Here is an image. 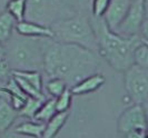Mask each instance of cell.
I'll return each instance as SVG.
<instances>
[{
  "label": "cell",
  "mask_w": 148,
  "mask_h": 138,
  "mask_svg": "<svg viewBox=\"0 0 148 138\" xmlns=\"http://www.w3.org/2000/svg\"><path fill=\"white\" fill-rule=\"evenodd\" d=\"M44 52V71L49 78L65 80L73 87L99 68V55L76 45L64 44L51 38H40Z\"/></svg>",
  "instance_id": "obj_1"
},
{
  "label": "cell",
  "mask_w": 148,
  "mask_h": 138,
  "mask_svg": "<svg viewBox=\"0 0 148 138\" xmlns=\"http://www.w3.org/2000/svg\"><path fill=\"white\" fill-rule=\"evenodd\" d=\"M90 21L98 45V55L104 58L111 68L125 73L134 65V50L140 44V37L126 38L108 28L104 18L90 15Z\"/></svg>",
  "instance_id": "obj_2"
},
{
  "label": "cell",
  "mask_w": 148,
  "mask_h": 138,
  "mask_svg": "<svg viewBox=\"0 0 148 138\" xmlns=\"http://www.w3.org/2000/svg\"><path fill=\"white\" fill-rule=\"evenodd\" d=\"M6 61L11 71L15 70H44V52L40 38L25 37L15 32L7 43Z\"/></svg>",
  "instance_id": "obj_3"
},
{
  "label": "cell",
  "mask_w": 148,
  "mask_h": 138,
  "mask_svg": "<svg viewBox=\"0 0 148 138\" xmlns=\"http://www.w3.org/2000/svg\"><path fill=\"white\" fill-rule=\"evenodd\" d=\"M50 29L56 41L80 46L98 54V45L90 21V15L77 14L55 22L50 26Z\"/></svg>",
  "instance_id": "obj_4"
},
{
  "label": "cell",
  "mask_w": 148,
  "mask_h": 138,
  "mask_svg": "<svg viewBox=\"0 0 148 138\" xmlns=\"http://www.w3.org/2000/svg\"><path fill=\"white\" fill-rule=\"evenodd\" d=\"M77 15L62 0H28L26 19L50 27L55 22Z\"/></svg>",
  "instance_id": "obj_5"
},
{
  "label": "cell",
  "mask_w": 148,
  "mask_h": 138,
  "mask_svg": "<svg viewBox=\"0 0 148 138\" xmlns=\"http://www.w3.org/2000/svg\"><path fill=\"white\" fill-rule=\"evenodd\" d=\"M124 84L134 104L143 105L148 99V69L133 65L124 73Z\"/></svg>",
  "instance_id": "obj_6"
},
{
  "label": "cell",
  "mask_w": 148,
  "mask_h": 138,
  "mask_svg": "<svg viewBox=\"0 0 148 138\" xmlns=\"http://www.w3.org/2000/svg\"><path fill=\"white\" fill-rule=\"evenodd\" d=\"M145 18L146 11L144 7V0H134L126 17L118 26V28L115 30V32L126 38L140 37L141 25Z\"/></svg>",
  "instance_id": "obj_7"
},
{
  "label": "cell",
  "mask_w": 148,
  "mask_h": 138,
  "mask_svg": "<svg viewBox=\"0 0 148 138\" xmlns=\"http://www.w3.org/2000/svg\"><path fill=\"white\" fill-rule=\"evenodd\" d=\"M147 125L148 122L143 105L134 104L121 113L117 122V128L119 134L125 136L134 130H146Z\"/></svg>",
  "instance_id": "obj_8"
},
{
  "label": "cell",
  "mask_w": 148,
  "mask_h": 138,
  "mask_svg": "<svg viewBox=\"0 0 148 138\" xmlns=\"http://www.w3.org/2000/svg\"><path fill=\"white\" fill-rule=\"evenodd\" d=\"M133 1L134 0H111L109 7L103 17L109 29L115 31L118 28V26L126 17Z\"/></svg>",
  "instance_id": "obj_9"
},
{
  "label": "cell",
  "mask_w": 148,
  "mask_h": 138,
  "mask_svg": "<svg viewBox=\"0 0 148 138\" xmlns=\"http://www.w3.org/2000/svg\"><path fill=\"white\" fill-rule=\"evenodd\" d=\"M16 32L25 37L31 38H51L53 39V32L50 27H46L39 25L37 22L23 20L21 22H17Z\"/></svg>",
  "instance_id": "obj_10"
},
{
  "label": "cell",
  "mask_w": 148,
  "mask_h": 138,
  "mask_svg": "<svg viewBox=\"0 0 148 138\" xmlns=\"http://www.w3.org/2000/svg\"><path fill=\"white\" fill-rule=\"evenodd\" d=\"M106 81V78L103 73H96L86 77L85 79L79 81L75 86L70 87V90L73 95H86L94 93L101 87Z\"/></svg>",
  "instance_id": "obj_11"
},
{
  "label": "cell",
  "mask_w": 148,
  "mask_h": 138,
  "mask_svg": "<svg viewBox=\"0 0 148 138\" xmlns=\"http://www.w3.org/2000/svg\"><path fill=\"white\" fill-rule=\"evenodd\" d=\"M18 116L19 111L12 108L6 99L0 98V133L8 130Z\"/></svg>",
  "instance_id": "obj_12"
},
{
  "label": "cell",
  "mask_w": 148,
  "mask_h": 138,
  "mask_svg": "<svg viewBox=\"0 0 148 138\" xmlns=\"http://www.w3.org/2000/svg\"><path fill=\"white\" fill-rule=\"evenodd\" d=\"M68 117H69V111H66V113H57L48 123H46V128H45L42 138L56 137L57 134L60 131V129L66 124Z\"/></svg>",
  "instance_id": "obj_13"
},
{
  "label": "cell",
  "mask_w": 148,
  "mask_h": 138,
  "mask_svg": "<svg viewBox=\"0 0 148 138\" xmlns=\"http://www.w3.org/2000/svg\"><path fill=\"white\" fill-rule=\"evenodd\" d=\"M46 124L38 122H23L15 128V133L34 138H42Z\"/></svg>",
  "instance_id": "obj_14"
},
{
  "label": "cell",
  "mask_w": 148,
  "mask_h": 138,
  "mask_svg": "<svg viewBox=\"0 0 148 138\" xmlns=\"http://www.w3.org/2000/svg\"><path fill=\"white\" fill-rule=\"evenodd\" d=\"M17 21L9 12L0 14V44H5L10 39L16 30Z\"/></svg>",
  "instance_id": "obj_15"
},
{
  "label": "cell",
  "mask_w": 148,
  "mask_h": 138,
  "mask_svg": "<svg viewBox=\"0 0 148 138\" xmlns=\"http://www.w3.org/2000/svg\"><path fill=\"white\" fill-rule=\"evenodd\" d=\"M57 108H56V98H48L46 102L42 104L40 107L37 115L35 116V119L38 123H48L52 117L57 114Z\"/></svg>",
  "instance_id": "obj_16"
},
{
  "label": "cell",
  "mask_w": 148,
  "mask_h": 138,
  "mask_svg": "<svg viewBox=\"0 0 148 138\" xmlns=\"http://www.w3.org/2000/svg\"><path fill=\"white\" fill-rule=\"evenodd\" d=\"M28 0H9L6 6V11L15 18L17 22H21L26 19Z\"/></svg>",
  "instance_id": "obj_17"
},
{
  "label": "cell",
  "mask_w": 148,
  "mask_h": 138,
  "mask_svg": "<svg viewBox=\"0 0 148 138\" xmlns=\"http://www.w3.org/2000/svg\"><path fill=\"white\" fill-rule=\"evenodd\" d=\"M12 76L26 80L30 85L37 88L38 90L42 91L44 82H42V75L40 71H37V70H15V71H12Z\"/></svg>",
  "instance_id": "obj_18"
},
{
  "label": "cell",
  "mask_w": 148,
  "mask_h": 138,
  "mask_svg": "<svg viewBox=\"0 0 148 138\" xmlns=\"http://www.w3.org/2000/svg\"><path fill=\"white\" fill-rule=\"evenodd\" d=\"M46 100H44V99H37V98H30L29 97L27 99L26 104H25V106L19 111V116L26 117V118H29V119H35V116L37 115V113L39 111L40 107L42 106V104Z\"/></svg>",
  "instance_id": "obj_19"
},
{
  "label": "cell",
  "mask_w": 148,
  "mask_h": 138,
  "mask_svg": "<svg viewBox=\"0 0 148 138\" xmlns=\"http://www.w3.org/2000/svg\"><path fill=\"white\" fill-rule=\"evenodd\" d=\"M46 91L51 96L52 98H57L62 94L67 88H70L65 80L60 78H49V80L45 84Z\"/></svg>",
  "instance_id": "obj_20"
},
{
  "label": "cell",
  "mask_w": 148,
  "mask_h": 138,
  "mask_svg": "<svg viewBox=\"0 0 148 138\" xmlns=\"http://www.w3.org/2000/svg\"><path fill=\"white\" fill-rule=\"evenodd\" d=\"M134 65L144 69H148V45L141 41L134 50Z\"/></svg>",
  "instance_id": "obj_21"
},
{
  "label": "cell",
  "mask_w": 148,
  "mask_h": 138,
  "mask_svg": "<svg viewBox=\"0 0 148 138\" xmlns=\"http://www.w3.org/2000/svg\"><path fill=\"white\" fill-rule=\"evenodd\" d=\"M62 1L77 14L91 15V7L94 0H62Z\"/></svg>",
  "instance_id": "obj_22"
},
{
  "label": "cell",
  "mask_w": 148,
  "mask_h": 138,
  "mask_svg": "<svg viewBox=\"0 0 148 138\" xmlns=\"http://www.w3.org/2000/svg\"><path fill=\"white\" fill-rule=\"evenodd\" d=\"M73 93L70 90V88H67L66 90L60 95L59 97L56 98V108L58 113H66L69 111L71 100H73Z\"/></svg>",
  "instance_id": "obj_23"
},
{
  "label": "cell",
  "mask_w": 148,
  "mask_h": 138,
  "mask_svg": "<svg viewBox=\"0 0 148 138\" xmlns=\"http://www.w3.org/2000/svg\"><path fill=\"white\" fill-rule=\"evenodd\" d=\"M111 0H94L91 7V16L95 18H103L109 7Z\"/></svg>",
  "instance_id": "obj_24"
},
{
  "label": "cell",
  "mask_w": 148,
  "mask_h": 138,
  "mask_svg": "<svg viewBox=\"0 0 148 138\" xmlns=\"http://www.w3.org/2000/svg\"><path fill=\"white\" fill-rule=\"evenodd\" d=\"M12 76V71L6 61V59L0 60V80H8Z\"/></svg>",
  "instance_id": "obj_25"
},
{
  "label": "cell",
  "mask_w": 148,
  "mask_h": 138,
  "mask_svg": "<svg viewBox=\"0 0 148 138\" xmlns=\"http://www.w3.org/2000/svg\"><path fill=\"white\" fill-rule=\"evenodd\" d=\"M140 38L143 41H147L148 43V17L145 18V20L141 25V29H140Z\"/></svg>",
  "instance_id": "obj_26"
},
{
  "label": "cell",
  "mask_w": 148,
  "mask_h": 138,
  "mask_svg": "<svg viewBox=\"0 0 148 138\" xmlns=\"http://www.w3.org/2000/svg\"><path fill=\"white\" fill-rule=\"evenodd\" d=\"M125 138H146V130H134L124 136Z\"/></svg>",
  "instance_id": "obj_27"
},
{
  "label": "cell",
  "mask_w": 148,
  "mask_h": 138,
  "mask_svg": "<svg viewBox=\"0 0 148 138\" xmlns=\"http://www.w3.org/2000/svg\"><path fill=\"white\" fill-rule=\"evenodd\" d=\"M6 84H7V80H0V98L7 100V93L5 91Z\"/></svg>",
  "instance_id": "obj_28"
},
{
  "label": "cell",
  "mask_w": 148,
  "mask_h": 138,
  "mask_svg": "<svg viewBox=\"0 0 148 138\" xmlns=\"http://www.w3.org/2000/svg\"><path fill=\"white\" fill-rule=\"evenodd\" d=\"M6 58V49L3 44H0V60Z\"/></svg>",
  "instance_id": "obj_29"
},
{
  "label": "cell",
  "mask_w": 148,
  "mask_h": 138,
  "mask_svg": "<svg viewBox=\"0 0 148 138\" xmlns=\"http://www.w3.org/2000/svg\"><path fill=\"white\" fill-rule=\"evenodd\" d=\"M143 108L145 110V115H146V118H147V122H148V99L143 104Z\"/></svg>",
  "instance_id": "obj_30"
},
{
  "label": "cell",
  "mask_w": 148,
  "mask_h": 138,
  "mask_svg": "<svg viewBox=\"0 0 148 138\" xmlns=\"http://www.w3.org/2000/svg\"><path fill=\"white\" fill-rule=\"evenodd\" d=\"M144 7L146 11V17H148V0H144Z\"/></svg>",
  "instance_id": "obj_31"
},
{
  "label": "cell",
  "mask_w": 148,
  "mask_h": 138,
  "mask_svg": "<svg viewBox=\"0 0 148 138\" xmlns=\"http://www.w3.org/2000/svg\"><path fill=\"white\" fill-rule=\"evenodd\" d=\"M146 131H148V125H147V129H146Z\"/></svg>",
  "instance_id": "obj_32"
},
{
  "label": "cell",
  "mask_w": 148,
  "mask_h": 138,
  "mask_svg": "<svg viewBox=\"0 0 148 138\" xmlns=\"http://www.w3.org/2000/svg\"><path fill=\"white\" fill-rule=\"evenodd\" d=\"M145 43H146V44H147V45H148V43H147V41H145Z\"/></svg>",
  "instance_id": "obj_33"
}]
</instances>
